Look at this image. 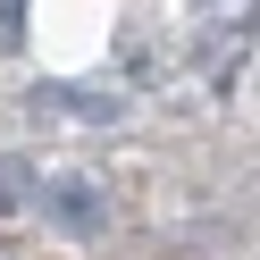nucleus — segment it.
I'll return each instance as SVG.
<instances>
[{
  "instance_id": "obj_2",
  "label": "nucleus",
  "mask_w": 260,
  "mask_h": 260,
  "mask_svg": "<svg viewBox=\"0 0 260 260\" xmlns=\"http://www.w3.org/2000/svg\"><path fill=\"white\" fill-rule=\"evenodd\" d=\"M34 185H42L34 168H17V159H0V218H17V210L34 202Z\"/></svg>"
},
{
  "instance_id": "obj_4",
  "label": "nucleus",
  "mask_w": 260,
  "mask_h": 260,
  "mask_svg": "<svg viewBox=\"0 0 260 260\" xmlns=\"http://www.w3.org/2000/svg\"><path fill=\"white\" fill-rule=\"evenodd\" d=\"M193 9H235V0H193Z\"/></svg>"
},
{
  "instance_id": "obj_3",
  "label": "nucleus",
  "mask_w": 260,
  "mask_h": 260,
  "mask_svg": "<svg viewBox=\"0 0 260 260\" xmlns=\"http://www.w3.org/2000/svg\"><path fill=\"white\" fill-rule=\"evenodd\" d=\"M25 34V0H0V42H17Z\"/></svg>"
},
{
  "instance_id": "obj_1",
  "label": "nucleus",
  "mask_w": 260,
  "mask_h": 260,
  "mask_svg": "<svg viewBox=\"0 0 260 260\" xmlns=\"http://www.w3.org/2000/svg\"><path fill=\"white\" fill-rule=\"evenodd\" d=\"M34 210L59 226V235H101V226H109L101 185H92V176H51V185H34Z\"/></svg>"
}]
</instances>
